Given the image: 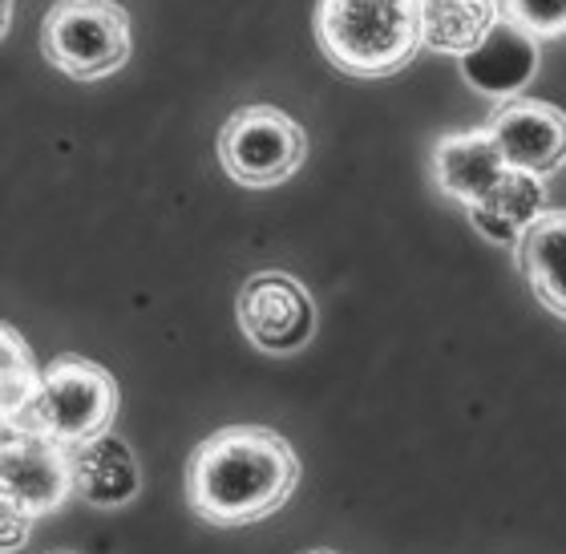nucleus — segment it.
<instances>
[{
  "mask_svg": "<svg viewBox=\"0 0 566 554\" xmlns=\"http://www.w3.org/2000/svg\"><path fill=\"white\" fill-rule=\"evenodd\" d=\"M300 458L275 429L231 425L207 437L187 466V502L202 522L248 526L292 498Z\"/></svg>",
  "mask_w": 566,
  "mask_h": 554,
  "instance_id": "f257e3e1",
  "label": "nucleus"
},
{
  "mask_svg": "<svg viewBox=\"0 0 566 554\" xmlns=\"http://www.w3.org/2000/svg\"><path fill=\"white\" fill-rule=\"evenodd\" d=\"M316 41L348 77H389L424 45L421 0H319Z\"/></svg>",
  "mask_w": 566,
  "mask_h": 554,
  "instance_id": "f03ea898",
  "label": "nucleus"
},
{
  "mask_svg": "<svg viewBox=\"0 0 566 554\" xmlns=\"http://www.w3.org/2000/svg\"><path fill=\"white\" fill-rule=\"evenodd\" d=\"M130 49V12L114 0H53L41 21V58L70 82L118 73Z\"/></svg>",
  "mask_w": 566,
  "mask_h": 554,
  "instance_id": "7ed1b4c3",
  "label": "nucleus"
},
{
  "mask_svg": "<svg viewBox=\"0 0 566 554\" xmlns=\"http://www.w3.org/2000/svg\"><path fill=\"white\" fill-rule=\"evenodd\" d=\"M114 414H118V385L106 368L85 356H57L41 377V397L33 414L17 429H33L57 446L77 449L109 433Z\"/></svg>",
  "mask_w": 566,
  "mask_h": 554,
  "instance_id": "20e7f679",
  "label": "nucleus"
},
{
  "mask_svg": "<svg viewBox=\"0 0 566 554\" xmlns=\"http://www.w3.org/2000/svg\"><path fill=\"white\" fill-rule=\"evenodd\" d=\"M307 134L295 118L275 106H243L219 130V163L231 182L248 190L280 187L304 166Z\"/></svg>",
  "mask_w": 566,
  "mask_h": 554,
  "instance_id": "39448f33",
  "label": "nucleus"
},
{
  "mask_svg": "<svg viewBox=\"0 0 566 554\" xmlns=\"http://www.w3.org/2000/svg\"><path fill=\"white\" fill-rule=\"evenodd\" d=\"M239 328L260 353L295 356L316 336V300L287 272H255L235 300Z\"/></svg>",
  "mask_w": 566,
  "mask_h": 554,
  "instance_id": "423d86ee",
  "label": "nucleus"
},
{
  "mask_svg": "<svg viewBox=\"0 0 566 554\" xmlns=\"http://www.w3.org/2000/svg\"><path fill=\"white\" fill-rule=\"evenodd\" d=\"M0 485L4 502H17L24 514H53L73 494V449L33 429H4Z\"/></svg>",
  "mask_w": 566,
  "mask_h": 554,
  "instance_id": "0eeeda50",
  "label": "nucleus"
},
{
  "mask_svg": "<svg viewBox=\"0 0 566 554\" xmlns=\"http://www.w3.org/2000/svg\"><path fill=\"white\" fill-rule=\"evenodd\" d=\"M490 134L510 170L546 178L566 163V114L543 97L502 102L490 118Z\"/></svg>",
  "mask_w": 566,
  "mask_h": 554,
  "instance_id": "6e6552de",
  "label": "nucleus"
},
{
  "mask_svg": "<svg viewBox=\"0 0 566 554\" xmlns=\"http://www.w3.org/2000/svg\"><path fill=\"white\" fill-rule=\"evenodd\" d=\"M538 61H543V41L502 17L490 41L478 53L461 58V82L485 102H514L534 82Z\"/></svg>",
  "mask_w": 566,
  "mask_h": 554,
  "instance_id": "1a4fd4ad",
  "label": "nucleus"
},
{
  "mask_svg": "<svg viewBox=\"0 0 566 554\" xmlns=\"http://www.w3.org/2000/svg\"><path fill=\"white\" fill-rule=\"evenodd\" d=\"M429 170H433V187L470 211L506 178L510 166L502 158V150H497L490 126H482V130L446 134L433 146V166Z\"/></svg>",
  "mask_w": 566,
  "mask_h": 554,
  "instance_id": "9d476101",
  "label": "nucleus"
},
{
  "mask_svg": "<svg viewBox=\"0 0 566 554\" xmlns=\"http://www.w3.org/2000/svg\"><path fill=\"white\" fill-rule=\"evenodd\" d=\"M142 490V470L134 449L118 433H102L73 449V494L97 510H118Z\"/></svg>",
  "mask_w": 566,
  "mask_h": 554,
  "instance_id": "9b49d317",
  "label": "nucleus"
},
{
  "mask_svg": "<svg viewBox=\"0 0 566 554\" xmlns=\"http://www.w3.org/2000/svg\"><path fill=\"white\" fill-rule=\"evenodd\" d=\"M465 215H470L473 231L490 239L494 248H518L522 236L546 215V178L506 170V178Z\"/></svg>",
  "mask_w": 566,
  "mask_h": 554,
  "instance_id": "f8f14e48",
  "label": "nucleus"
},
{
  "mask_svg": "<svg viewBox=\"0 0 566 554\" xmlns=\"http://www.w3.org/2000/svg\"><path fill=\"white\" fill-rule=\"evenodd\" d=\"M502 0H421L424 49L446 58H470L502 24Z\"/></svg>",
  "mask_w": 566,
  "mask_h": 554,
  "instance_id": "ddd939ff",
  "label": "nucleus"
},
{
  "mask_svg": "<svg viewBox=\"0 0 566 554\" xmlns=\"http://www.w3.org/2000/svg\"><path fill=\"white\" fill-rule=\"evenodd\" d=\"M518 268L551 316L566 320V207L546 211L514 248Z\"/></svg>",
  "mask_w": 566,
  "mask_h": 554,
  "instance_id": "4468645a",
  "label": "nucleus"
},
{
  "mask_svg": "<svg viewBox=\"0 0 566 554\" xmlns=\"http://www.w3.org/2000/svg\"><path fill=\"white\" fill-rule=\"evenodd\" d=\"M0 409H4V429L24 425V417L33 414L36 397H41V368L33 365L29 344L21 341V332L4 324L0 332Z\"/></svg>",
  "mask_w": 566,
  "mask_h": 554,
  "instance_id": "2eb2a0df",
  "label": "nucleus"
},
{
  "mask_svg": "<svg viewBox=\"0 0 566 554\" xmlns=\"http://www.w3.org/2000/svg\"><path fill=\"white\" fill-rule=\"evenodd\" d=\"M502 12L531 36H566V0H502Z\"/></svg>",
  "mask_w": 566,
  "mask_h": 554,
  "instance_id": "dca6fc26",
  "label": "nucleus"
},
{
  "mask_svg": "<svg viewBox=\"0 0 566 554\" xmlns=\"http://www.w3.org/2000/svg\"><path fill=\"white\" fill-rule=\"evenodd\" d=\"M29 522H33V514H24L17 502H4V554L21 551L29 539Z\"/></svg>",
  "mask_w": 566,
  "mask_h": 554,
  "instance_id": "f3484780",
  "label": "nucleus"
},
{
  "mask_svg": "<svg viewBox=\"0 0 566 554\" xmlns=\"http://www.w3.org/2000/svg\"><path fill=\"white\" fill-rule=\"evenodd\" d=\"M49 554H73V551H49Z\"/></svg>",
  "mask_w": 566,
  "mask_h": 554,
  "instance_id": "a211bd4d",
  "label": "nucleus"
}]
</instances>
